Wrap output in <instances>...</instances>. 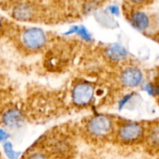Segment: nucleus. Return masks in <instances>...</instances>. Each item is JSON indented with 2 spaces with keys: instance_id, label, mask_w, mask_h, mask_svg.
I'll use <instances>...</instances> for the list:
<instances>
[{
  "instance_id": "nucleus-11",
  "label": "nucleus",
  "mask_w": 159,
  "mask_h": 159,
  "mask_svg": "<svg viewBox=\"0 0 159 159\" xmlns=\"http://www.w3.org/2000/svg\"><path fill=\"white\" fill-rule=\"evenodd\" d=\"M52 152H54L56 154L65 155L69 152V144L63 139H54V143H52Z\"/></svg>"
},
{
  "instance_id": "nucleus-10",
  "label": "nucleus",
  "mask_w": 159,
  "mask_h": 159,
  "mask_svg": "<svg viewBox=\"0 0 159 159\" xmlns=\"http://www.w3.org/2000/svg\"><path fill=\"white\" fill-rule=\"evenodd\" d=\"M14 18H16L19 21H28L32 18V9L28 5L21 4L17 6L14 10Z\"/></svg>"
},
{
  "instance_id": "nucleus-16",
  "label": "nucleus",
  "mask_w": 159,
  "mask_h": 159,
  "mask_svg": "<svg viewBox=\"0 0 159 159\" xmlns=\"http://www.w3.org/2000/svg\"><path fill=\"white\" fill-rule=\"evenodd\" d=\"M127 1L130 3V4H132V5H134V6H143V5H145V4H147V3H149L151 0H127Z\"/></svg>"
},
{
  "instance_id": "nucleus-6",
  "label": "nucleus",
  "mask_w": 159,
  "mask_h": 159,
  "mask_svg": "<svg viewBox=\"0 0 159 159\" xmlns=\"http://www.w3.org/2000/svg\"><path fill=\"white\" fill-rule=\"evenodd\" d=\"M142 145L151 153L159 152V120L146 122V133Z\"/></svg>"
},
{
  "instance_id": "nucleus-9",
  "label": "nucleus",
  "mask_w": 159,
  "mask_h": 159,
  "mask_svg": "<svg viewBox=\"0 0 159 159\" xmlns=\"http://www.w3.org/2000/svg\"><path fill=\"white\" fill-rule=\"evenodd\" d=\"M128 21L131 24V25L140 31H146L147 29H149L150 25H151V18L150 16L145 13L144 11H133L129 13L128 16Z\"/></svg>"
},
{
  "instance_id": "nucleus-15",
  "label": "nucleus",
  "mask_w": 159,
  "mask_h": 159,
  "mask_svg": "<svg viewBox=\"0 0 159 159\" xmlns=\"http://www.w3.org/2000/svg\"><path fill=\"white\" fill-rule=\"evenodd\" d=\"M9 138H10L9 132L6 129L0 127V142H2V143L6 142L9 139Z\"/></svg>"
},
{
  "instance_id": "nucleus-14",
  "label": "nucleus",
  "mask_w": 159,
  "mask_h": 159,
  "mask_svg": "<svg viewBox=\"0 0 159 159\" xmlns=\"http://www.w3.org/2000/svg\"><path fill=\"white\" fill-rule=\"evenodd\" d=\"M24 159H50L48 154L42 151H34L26 154Z\"/></svg>"
},
{
  "instance_id": "nucleus-8",
  "label": "nucleus",
  "mask_w": 159,
  "mask_h": 159,
  "mask_svg": "<svg viewBox=\"0 0 159 159\" xmlns=\"http://www.w3.org/2000/svg\"><path fill=\"white\" fill-rule=\"evenodd\" d=\"M105 55L109 61L114 64H121L127 60L128 52L121 44L113 43L105 49Z\"/></svg>"
},
{
  "instance_id": "nucleus-7",
  "label": "nucleus",
  "mask_w": 159,
  "mask_h": 159,
  "mask_svg": "<svg viewBox=\"0 0 159 159\" xmlns=\"http://www.w3.org/2000/svg\"><path fill=\"white\" fill-rule=\"evenodd\" d=\"M25 115L18 108H10L3 111L1 115V123L4 126L14 129L24 125Z\"/></svg>"
},
{
  "instance_id": "nucleus-3",
  "label": "nucleus",
  "mask_w": 159,
  "mask_h": 159,
  "mask_svg": "<svg viewBox=\"0 0 159 159\" xmlns=\"http://www.w3.org/2000/svg\"><path fill=\"white\" fill-rule=\"evenodd\" d=\"M95 98L94 85L86 81H81L74 84L71 90V100L77 107H87Z\"/></svg>"
},
{
  "instance_id": "nucleus-13",
  "label": "nucleus",
  "mask_w": 159,
  "mask_h": 159,
  "mask_svg": "<svg viewBox=\"0 0 159 159\" xmlns=\"http://www.w3.org/2000/svg\"><path fill=\"white\" fill-rule=\"evenodd\" d=\"M3 151L8 159H19L20 158V155H21L20 152L15 151L12 143L9 140L3 143Z\"/></svg>"
},
{
  "instance_id": "nucleus-12",
  "label": "nucleus",
  "mask_w": 159,
  "mask_h": 159,
  "mask_svg": "<svg viewBox=\"0 0 159 159\" xmlns=\"http://www.w3.org/2000/svg\"><path fill=\"white\" fill-rule=\"evenodd\" d=\"M66 34H76L86 41H90L92 39L91 34L84 26H73Z\"/></svg>"
},
{
  "instance_id": "nucleus-20",
  "label": "nucleus",
  "mask_w": 159,
  "mask_h": 159,
  "mask_svg": "<svg viewBox=\"0 0 159 159\" xmlns=\"http://www.w3.org/2000/svg\"><path fill=\"white\" fill-rule=\"evenodd\" d=\"M2 25H3V22H2V18L0 17V29L2 28Z\"/></svg>"
},
{
  "instance_id": "nucleus-2",
  "label": "nucleus",
  "mask_w": 159,
  "mask_h": 159,
  "mask_svg": "<svg viewBox=\"0 0 159 159\" xmlns=\"http://www.w3.org/2000/svg\"><path fill=\"white\" fill-rule=\"evenodd\" d=\"M146 133V122L123 121L117 123L114 139L125 146L143 144Z\"/></svg>"
},
{
  "instance_id": "nucleus-4",
  "label": "nucleus",
  "mask_w": 159,
  "mask_h": 159,
  "mask_svg": "<svg viewBox=\"0 0 159 159\" xmlns=\"http://www.w3.org/2000/svg\"><path fill=\"white\" fill-rule=\"evenodd\" d=\"M21 41L26 50L36 52L46 46L48 38L42 29L39 27H29L22 33Z\"/></svg>"
},
{
  "instance_id": "nucleus-19",
  "label": "nucleus",
  "mask_w": 159,
  "mask_h": 159,
  "mask_svg": "<svg viewBox=\"0 0 159 159\" xmlns=\"http://www.w3.org/2000/svg\"><path fill=\"white\" fill-rule=\"evenodd\" d=\"M155 96L159 98V83L155 85Z\"/></svg>"
},
{
  "instance_id": "nucleus-21",
  "label": "nucleus",
  "mask_w": 159,
  "mask_h": 159,
  "mask_svg": "<svg viewBox=\"0 0 159 159\" xmlns=\"http://www.w3.org/2000/svg\"><path fill=\"white\" fill-rule=\"evenodd\" d=\"M0 159H1V158H0Z\"/></svg>"
},
{
  "instance_id": "nucleus-5",
  "label": "nucleus",
  "mask_w": 159,
  "mask_h": 159,
  "mask_svg": "<svg viewBox=\"0 0 159 159\" xmlns=\"http://www.w3.org/2000/svg\"><path fill=\"white\" fill-rule=\"evenodd\" d=\"M118 80L123 87L127 89H135L142 84L144 74L139 66L126 65L121 69Z\"/></svg>"
},
{
  "instance_id": "nucleus-17",
  "label": "nucleus",
  "mask_w": 159,
  "mask_h": 159,
  "mask_svg": "<svg viewBox=\"0 0 159 159\" xmlns=\"http://www.w3.org/2000/svg\"><path fill=\"white\" fill-rule=\"evenodd\" d=\"M145 89H146V92H148L150 95L152 96H155V85L149 83V84H145Z\"/></svg>"
},
{
  "instance_id": "nucleus-18",
  "label": "nucleus",
  "mask_w": 159,
  "mask_h": 159,
  "mask_svg": "<svg viewBox=\"0 0 159 159\" xmlns=\"http://www.w3.org/2000/svg\"><path fill=\"white\" fill-rule=\"evenodd\" d=\"M109 11H110V12L111 14H114V15H118V13H119V8L117 6H115V5L111 6L109 8Z\"/></svg>"
},
{
  "instance_id": "nucleus-1",
  "label": "nucleus",
  "mask_w": 159,
  "mask_h": 159,
  "mask_svg": "<svg viewBox=\"0 0 159 159\" xmlns=\"http://www.w3.org/2000/svg\"><path fill=\"white\" fill-rule=\"evenodd\" d=\"M117 123L118 122L111 115L98 113L87 120L84 128L91 139L96 140H107L114 137Z\"/></svg>"
}]
</instances>
